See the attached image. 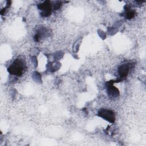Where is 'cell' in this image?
<instances>
[{
	"label": "cell",
	"mask_w": 146,
	"mask_h": 146,
	"mask_svg": "<svg viewBox=\"0 0 146 146\" xmlns=\"http://www.w3.org/2000/svg\"><path fill=\"white\" fill-rule=\"evenodd\" d=\"M26 68L25 61L22 59H17L8 67V72L14 75L19 76L22 75Z\"/></svg>",
	"instance_id": "1"
},
{
	"label": "cell",
	"mask_w": 146,
	"mask_h": 146,
	"mask_svg": "<svg viewBox=\"0 0 146 146\" xmlns=\"http://www.w3.org/2000/svg\"><path fill=\"white\" fill-rule=\"evenodd\" d=\"M98 115L109 122L113 123L115 121V113L111 110L107 109H100L98 112Z\"/></svg>",
	"instance_id": "2"
},
{
	"label": "cell",
	"mask_w": 146,
	"mask_h": 146,
	"mask_svg": "<svg viewBox=\"0 0 146 146\" xmlns=\"http://www.w3.org/2000/svg\"><path fill=\"white\" fill-rule=\"evenodd\" d=\"M51 3L50 1H44L38 6L39 10H42L40 15L43 17H48L51 14Z\"/></svg>",
	"instance_id": "3"
},
{
	"label": "cell",
	"mask_w": 146,
	"mask_h": 146,
	"mask_svg": "<svg viewBox=\"0 0 146 146\" xmlns=\"http://www.w3.org/2000/svg\"><path fill=\"white\" fill-rule=\"evenodd\" d=\"M131 67L132 66L130 63H124L121 65L118 68V74L120 77L121 78L126 77Z\"/></svg>",
	"instance_id": "4"
},
{
	"label": "cell",
	"mask_w": 146,
	"mask_h": 146,
	"mask_svg": "<svg viewBox=\"0 0 146 146\" xmlns=\"http://www.w3.org/2000/svg\"><path fill=\"white\" fill-rule=\"evenodd\" d=\"M135 11H133V10H129L128 9V11L126 12L125 13V15H126V18L127 19H131V18H132L134 15H135Z\"/></svg>",
	"instance_id": "5"
}]
</instances>
